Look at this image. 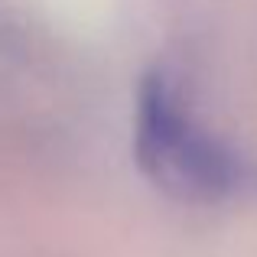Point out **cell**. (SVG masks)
I'll use <instances>...</instances> for the list:
<instances>
[{
  "mask_svg": "<svg viewBox=\"0 0 257 257\" xmlns=\"http://www.w3.org/2000/svg\"><path fill=\"white\" fill-rule=\"evenodd\" d=\"M137 157L140 166L163 189L189 199H215L234 182V160L208 134L182 114L163 78H147L137 107Z\"/></svg>",
  "mask_w": 257,
  "mask_h": 257,
  "instance_id": "1",
  "label": "cell"
}]
</instances>
